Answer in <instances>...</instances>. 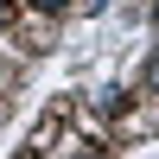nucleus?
Masks as SVG:
<instances>
[{
	"instance_id": "1",
	"label": "nucleus",
	"mask_w": 159,
	"mask_h": 159,
	"mask_svg": "<svg viewBox=\"0 0 159 159\" xmlns=\"http://www.w3.org/2000/svg\"><path fill=\"white\" fill-rule=\"evenodd\" d=\"M38 7H45V13H57V7H64V0H38Z\"/></svg>"
},
{
	"instance_id": "2",
	"label": "nucleus",
	"mask_w": 159,
	"mask_h": 159,
	"mask_svg": "<svg viewBox=\"0 0 159 159\" xmlns=\"http://www.w3.org/2000/svg\"><path fill=\"white\" fill-rule=\"evenodd\" d=\"M89 7H108V0H89Z\"/></svg>"
}]
</instances>
